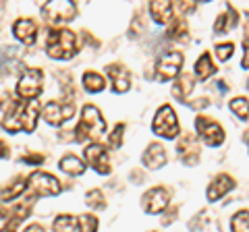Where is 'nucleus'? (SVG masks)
Listing matches in <instances>:
<instances>
[{"instance_id": "1", "label": "nucleus", "mask_w": 249, "mask_h": 232, "mask_svg": "<svg viewBox=\"0 0 249 232\" xmlns=\"http://www.w3.org/2000/svg\"><path fill=\"white\" fill-rule=\"evenodd\" d=\"M46 52L50 58L69 60L77 52V35L71 29H52L46 40Z\"/></svg>"}, {"instance_id": "2", "label": "nucleus", "mask_w": 249, "mask_h": 232, "mask_svg": "<svg viewBox=\"0 0 249 232\" xmlns=\"http://www.w3.org/2000/svg\"><path fill=\"white\" fill-rule=\"evenodd\" d=\"M106 131V122L102 118V114L96 106L88 104L81 112V120L75 129V141H85V139H91V141H98L100 137L104 135Z\"/></svg>"}, {"instance_id": "3", "label": "nucleus", "mask_w": 249, "mask_h": 232, "mask_svg": "<svg viewBox=\"0 0 249 232\" xmlns=\"http://www.w3.org/2000/svg\"><path fill=\"white\" fill-rule=\"evenodd\" d=\"M152 129L156 135L164 137V139H175L178 135V120L177 114L170 106H162L158 112H156V118L152 122Z\"/></svg>"}, {"instance_id": "4", "label": "nucleus", "mask_w": 249, "mask_h": 232, "mask_svg": "<svg viewBox=\"0 0 249 232\" xmlns=\"http://www.w3.org/2000/svg\"><path fill=\"white\" fill-rule=\"evenodd\" d=\"M42 15L44 19L52 23V25H58V23H67V21H73L75 15H77V6L73 2H56V0H52V2H46L42 6Z\"/></svg>"}, {"instance_id": "5", "label": "nucleus", "mask_w": 249, "mask_h": 232, "mask_svg": "<svg viewBox=\"0 0 249 232\" xmlns=\"http://www.w3.org/2000/svg\"><path fill=\"white\" fill-rule=\"evenodd\" d=\"M42 79H44V75H42L40 68H27V71L21 75L19 85H17L19 98H23V99H34V98L40 96V91H42Z\"/></svg>"}, {"instance_id": "6", "label": "nucleus", "mask_w": 249, "mask_h": 232, "mask_svg": "<svg viewBox=\"0 0 249 232\" xmlns=\"http://www.w3.org/2000/svg\"><path fill=\"white\" fill-rule=\"evenodd\" d=\"M75 114V104L71 102H48L42 108V116L48 125H65V122Z\"/></svg>"}, {"instance_id": "7", "label": "nucleus", "mask_w": 249, "mask_h": 232, "mask_svg": "<svg viewBox=\"0 0 249 232\" xmlns=\"http://www.w3.org/2000/svg\"><path fill=\"white\" fill-rule=\"evenodd\" d=\"M181 66H183V54L181 52H166V54H162L158 58V63H156V77H158L160 81H168L178 75Z\"/></svg>"}, {"instance_id": "8", "label": "nucleus", "mask_w": 249, "mask_h": 232, "mask_svg": "<svg viewBox=\"0 0 249 232\" xmlns=\"http://www.w3.org/2000/svg\"><path fill=\"white\" fill-rule=\"evenodd\" d=\"M25 110H27V102H9V106H4V110H2V127H4V131H11V133L23 131Z\"/></svg>"}, {"instance_id": "9", "label": "nucleus", "mask_w": 249, "mask_h": 232, "mask_svg": "<svg viewBox=\"0 0 249 232\" xmlns=\"http://www.w3.org/2000/svg\"><path fill=\"white\" fill-rule=\"evenodd\" d=\"M196 129H197V133L201 135V139H204L208 145H212V148H218V145L224 141V131H222V127L218 125L216 120H212V118L197 116Z\"/></svg>"}, {"instance_id": "10", "label": "nucleus", "mask_w": 249, "mask_h": 232, "mask_svg": "<svg viewBox=\"0 0 249 232\" xmlns=\"http://www.w3.org/2000/svg\"><path fill=\"white\" fill-rule=\"evenodd\" d=\"M27 181H29V187L34 189L37 195H42V197L58 195V193H60V182L54 179L52 174H48V172H40V170H36V172L31 174Z\"/></svg>"}, {"instance_id": "11", "label": "nucleus", "mask_w": 249, "mask_h": 232, "mask_svg": "<svg viewBox=\"0 0 249 232\" xmlns=\"http://www.w3.org/2000/svg\"><path fill=\"white\" fill-rule=\"evenodd\" d=\"M170 203V193L164 187H154L142 197V205L147 214H160L164 212Z\"/></svg>"}, {"instance_id": "12", "label": "nucleus", "mask_w": 249, "mask_h": 232, "mask_svg": "<svg viewBox=\"0 0 249 232\" xmlns=\"http://www.w3.org/2000/svg\"><path fill=\"white\" fill-rule=\"evenodd\" d=\"M83 156H85V162H88L96 172H100V174L110 172V162H108V151H106L104 145H100V143L88 145L83 151Z\"/></svg>"}, {"instance_id": "13", "label": "nucleus", "mask_w": 249, "mask_h": 232, "mask_svg": "<svg viewBox=\"0 0 249 232\" xmlns=\"http://www.w3.org/2000/svg\"><path fill=\"white\" fill-rule=\"evenodd\" d=\"M106 73H108V79L112 83V89L116 94H124L131 85V77H129V71L121 65H110L106 66Z\"/></svg>"}, {"instance_id": "14", "label": "nucleus", "mask_w": 249, "mask_h": 232, "mask_svg": "<svg viewBox=\"0 0 249 232\" xmlns=\"http://www.w3.org/2000/svg\"><path fill=\"white\" fill-rule=\"evenodd\" d=\"M177 151H178V156L183 158V162H185L187 166L197 164L199 148H197V143H196V137H191V135L181 137V139H178V145H177Z\"/></svg>"}, {"instance_id": "15", "label": "nucleus", "mask_w": 249, "mask_h": 232, "mask_svg": "<svg viewBox=\"0 0 249 232\" xmlns=\"http://www.w3.org/2000/svg\"><path fill=\"white\" fill-rule=\"evenodd\" d=\"M13 33L17 35L19 42H23L25 46H31L36 42L37 25H36V21H31V19H19V21H15V25H13Z\"/></svg>"}, {"instance_id": "16", "label": "nucleus", "mask_w": 249, "mask_h": 232, "mask_svg": "<svg viewBox=\"0 0 249 232\" xmlns=\"http://www.w3.org/2000/svg\"><path fill=\"white\" fill-rule=\"evenodd\" d=\"M232 189H235V181H232L229 174H220V176H216V179L212 181V184L208 187V199L210 201H218Z\"/></svg>"}, {"instance_id": "17", "label": "nucleus", "mask_w": 249, "mask_h": 232, "mask_svg": "<svg viewBox=\"0 0 249 232\" xmlns=\"http://www.w3.org/2000/svg\"><path fill=\"white\" fill-rule=\"evenodd\" d=\"M143 164H145V168H150V170H158V168H162L166 164V151H164V148H162L160 143H152L150 148L145 149V153H143Z\"/></svg>"}, {"instance_id": "18", "label": "nucleus", "mask_w": 249, "mask_h": 232, "mask_svg": "<svg viewBox=\"0 0 249 232\" xmlns=\"http://www.w3.org/2000/svg\"><path fill=\"white\" fill-rule=\"evenodd\" d=\"M31 205H34V199H27V201H23V203H19L17 207H13L9 224H4V226H2V232H15V230H17V226L23 222V218L29 214Z\"/></svg>"}, {"instance_id": "19", "label": "nucleus", "mask_w": 249, "mask_h": 232, "mask_svg": "<svg viewBox=\"0 0 249 232\" xmlns=\"http://www.w3.org/2000/svg\"><path fill=\"white\" fill-rule=\"evenodd\" d=\"M173 11H175V6H173V2H168V0H158V2L150 4L152 17L156 23H160V25H166V23L173 19Z\"/></svg>"}, {"instance_id": "20", "label": "nucleus", "mask_w": 249, "mask_h": 232, "mask_svg": "<svg viewBox=\"0 0 249 232\" xmlns=\"http://www.w3.org/2000/svg\"><path fill=\"white\" fill-rule=\"evenodd\" d=\"M193 87H196V79L191 75H181L173 85V96L177 99H181V102H185L187 96L193 91Z\"/></svg>"}, {"instance_id": "21", "label": "nucleus", "mask_w": 249, "mask_h": 232, "mask_svg": "<svg viewBox=\"0 0 249 232\" xmlns=\"http://www.w3.org/2000/svg\"><path fill=\"white\" fill-rule=\"evenodd\" d=\"M52 230L54 232H83L81 230V222L75 220L73 215H58L52 224Z\"/></svg>"}, {"instance_id": "22", "label": "nucleus", "mask_w": 249, "mask_h": 232, "mask_svg": "<svg viewBox=\"0 0 249 232\" xmlns=\"http://www.w3.org/2000/svg\"><path fill=\"white\" fill-rule=\"evenodd\" d=\"M58 166H60V170L62 172H67V174H73V176H79V174H83V170H85V166H83V162L79 160V158H75L73 153H69V156H65L60 162H58Z\"/></svg>"}, {"instance_id": "23", "label": "nucleus", "mask_w": 249, "mask_h": 232, "mask_svg": "<svg viewBox=\"0 0 249 232\" xmlns=\"http://www.w3.org/2000/svg\"><path fill=\"white\" fill-rule=\"evenodd\" d=\"M214 73H216V66L212 63V58H210V54H201L199 60L196 63V75L201 81H208Z\"/></svg>"}, {"instance_id": "24", "label": "nucleus", "mask_w": 249, "mask_h": 232, "mask_svg": "<svg viewBox=\"0 0 249 232\" xmlns=\"http://www.w3.org/2000/svg\"><path fill=\"white\" fill-rule=\"evenodd\" d=\"M104 85H106V81H104L102 75H98V73H93V71H88V73L83 75V87L88 89V91H91V94H98V91H102Z\"/></svg>"}, {"instance_id": "25", "label": "nucleus", "mask_w": 249, "mask_h": 232, "mask_svg": "<svg viewBox=\"0 0 249 232\" xmlns=\"http://www.w3.org/2000/svg\"><path fill=\"white\" fill-rule=\"evenodd\" d=\"M237 25V13L232 6H229V15H220L216 21V25H214V32L216 33H222V32H229L231 27H235Z\"/></svg>"}, {"instance_id": "26", "label": "nucleus", "mask_w": 249, "mask_h": 232, "mask_svg": "<svg viewBox=\"0 0 249 232\" xmlns=\"http://www.w3.org/2000/svg\"><path fill=\"white\" fill-rule=\"evenodd\" d=\"M37 112H40V106H37V102H27L25 118H23V131H27V133H31V131L36 129Z\"/></svg>"}, {"instance_id": "27", "label": "nucleus", "mask_w": 249, "mask_h": 232, "mask_svg": "<svg viewBox=\"0 0 249 232\" xmlns=\"http://www.w3.org/2000/svg\"><path fill=\"white\" fill-rule=\"evenodd\" d=\"M27 182L29 181H25V176H17V179L11 182V187L2 191V201H11V199H15L17 195H21V193L25 191V184Z\"/></svg>"}, {"instance_id": "28", "label": "nucleus", "mask_w": 249, "mask_h": 232, "mask_svg": "<svg viewBox=\"0 0 249 232\" xmlns=\"http://www.w3.org/2000/svg\"><path fill=\"white\" fill-rule=\"evenodd\" d=\"M231 228H232V232H249V212L247 210L237 212L231 222Z\"/></svg>"}, {"instance_id": "29", "label": "nucleus", "mask_w": 249, "mask_h": 232, "mask_svg": "<svg viewBox=\"0 0 249 232\" xmlns=\"http://www.w3.org/2000/svg\"><path fill=\"white\" fill-rule=\"evenodd\" d=\"M231 110L235 112L241 120H247V116H249V102L245 98H235V99H231Z\"/></svg>"}, {"instance_id": "30", "label": "nucleus", "mask_w": 249, "mask_h": 232, "mask_svg": "<svg viewBox=\"0 0 249 232\" xmlns=\"http://www.w3.org/2000/svg\"><path fill=\"white\" fill-rule=\"evenodd\" d=\"M187 35V21L185 19H175L173 27L168 29V37L170 40H185Z\"/></svg>"}, {"instance_id": "31", "label": "nucleus", "mask_w": 249, "mask_h": 232, "mask_svg": "<svg viewBox=\"0 0 249 232\" xmlns=\"http://www.w3.org/2000/svg\"><path fill=\"white\" fill-rule=\"evenodd\" d=\"M85 203H88L89 207H93V210H104L106 207L102 191H98V189H93V191H89L88 195H85Z\"/></svg>"}, {"instance_id": "32", "label": "nucleus", "mask_w": 249, "mask_h": 232, "mask_svg": "<svg viewBox=\"0 0 249 232\" xmlns=\"http://www.w3.org/2000/svg\"><path fill=\"white\" fill-rule=\"evenodd\" d=\"M79 222H81L83 232H98V220L93 218V215L85 214V215H81V218H79Z\"/></svg>"}, {"instance_id": "33", "label": "nucleus", "mask_w": 249, "mask_h": 232, "mask_svg": "<svg viewBox=\"0 0 249 232\" xmlns=\"http://www.w3.org/2000/svg\"><path fill=\"white\" fill-rule=\"evenodd\" d=\"M232 48H235L232 44H218L216 46V58L222 60V63L224 60H229L232 56Z\"/></svg>"}, {"instance_id": "34", "label": "nucleus", "mask_w": 249, "mask_h": 232, "mask_svg": "<svg viewBox=\"0 0 249 232\" xmlns=\"http://www.w3.org/2000/svg\"><path fill=\"white\" fill-rule=\"evenodd\" d=\"M123 131H124V125H116L110 139H108V143H110V148H121L123 143Z\"/></svg>"}, {"instance_id": "35", "label": "nucleus", "mask_w": 249, "mask_h": 232, "mask_svg": "<svg viewBox=\"0 0 249 232\" xmlns=\"http://www.w3.org/2000/svg\"><path fill=\"white\" fill-rule=\"evenodd\" d=\"M21 160L25 162V164H42L44 156H40V153H31V156H23Z\"/></svg>"}, {"instance_id": "36", "label": "nucleus", "mask_w": 249, "mask_h": 232, "mask_svg": "<svg viewBox=\"0 0 249 232\" xmlns=\"http://www.w3.org/2000/svg\"><path fill=\"white\" fill-rule=\"evenodd\" d=\"M25 232H46L44 226H40V224H31V226L25 228Z\"/></svg>"}, {"instance_id": "37", "label": "nucleus", "mask_w": 249, "mask_h": 232, "mask_svg": "<svg viewBox=\"0 0 249 232\" xmlns=\"http://www.w3.org/2000/svg\"><path fill=\"white\" fill-rule=\"evenodd\" d=\"M241 66L249 68V46H245V56H243V60H241Z\"/></svg>"}, {"instance_id": "38", "label": "nucleus", "mask_w": 249, "mask_h": 232, "mask_svg": "<svg viewBox=\"0 0 249 232\" xmlns=\"http://www.w3.org/2000/svg\"><path fill=\"white\" fill-rule=\"evenodd\" d=\"M175 215H177V210H170V212L166 214V218L162 220V222H164V224H170V222H173V218H175Z\"/></svg>"}, {"instance_id": "39", "label": "nucleus", "mask_w": 249, "mask_h": 232, "mask_svg": "<svg viewBox=\"0 0 249 232\" xmlns=\"http://www.w3.org/2000/svg\"><path fill=\"white\" fill-rule=\"evenodd\" d=\"M216 85H218V91H227V89H229L227 85H224V81H218Z\"/></svg>"}, {"instance_id": "40", "label": "nucleus", "mask_w": 249, "mask_h": 232, "mask_svg": "<svg viewBox=\"0 0 249 232\" xmlns=\"http://www.w3.org/2000/svg\"><path fill=\"white\" fill-rule=\"evenodd\" d=\"M245 141H247V145H249V131H247V133H245Z\"/></svg>"}]
</instances>
